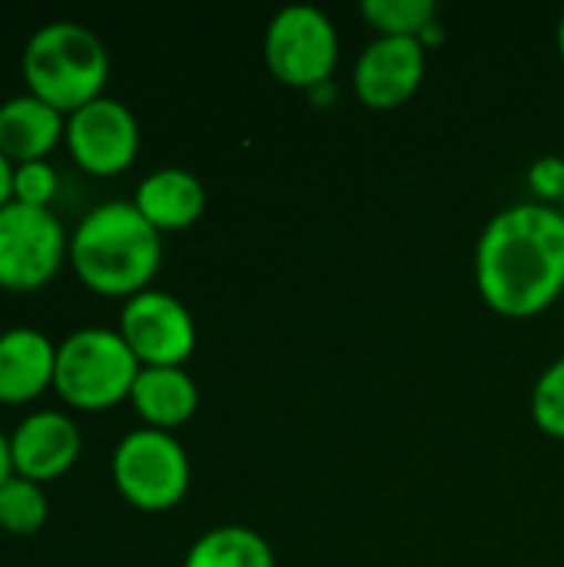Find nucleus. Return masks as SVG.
<instances>
[{
  "instance_id": "nucleus-6",
  "label": "nucleus",
  "mask_w": 564,
  "mask_h": 567,
  "mask_svg": "<svg viewBox=\"0 0 564 567\" xmlns=\"http://www.w3.org/2000/svg\"><path fill=\"white\" fill-rule=\"evenodd\" d=\"M263 60L283 86L312 93L316 86L332 83L339 30L326 10L312 3H289L266 27Z\"/></svg>"
},
{
  "instance_id": "nucleus-20",
  "label": "nucleus",
  "mask_w": 564,
  "mask_h": 567,
  "mask_svg": "<svg viewBox=\"0 0 564 567\" xmlns=\"http://www.w3.org/2000/svg\"><path fill=\"white\" fill-rule=\"evenodd\" d=\"M57 189H60V176L47 159L13 166V203L50 209V203L57 199Z\"/></svg>"
},
{
  "instance_id": "nucleus-23",
  "label": "nucleus",
  "mask_w": 564,
  "mask_h": 567,
  "mask_svg": "<svg viewBox=\"0 0 564 567\" xmlns=\"http://www.w3.org/2000/svg\"><path fill=\"white\" fill-rule=\"evenodd\" d=\"M13 475V462H10V435L0 432V485Z\"/></svg>"
},
{
  "instance_id": "nucleus-13",
  "label": "nucleus",
  "mask_w": 564,
  "mask_h": 567,
  "mask_svg": "<svg viewBox=\"0 0 564 567\" xmlns=\"http://www.w3.org/2000/svg\"><path fill=\"white\" fill-rule=\"evenodd\" d=\"M133 206L156 233H180L196 226L199 216L206 213V189L199 176H193L189 169L163 166L140 179Z\"/></svg>"
},
{
  "instance_id": "nucleus-15",
  "label": "nucleus",
  "mask_w": 564,
  "mask_h": 567,
  "mask_svg": "<svg viewBox=\"0 0 564 567\" xmlns=\"http://www.w3.org/2000/svg\"><path fill=\"white\" fill-rule=\"evenodd\" d=\"M130 405L146 429L173 432L196 415L199 389L183 365H150L140 369L130 392Z\"/></svg>"
},
{
  "instance_id": "nucleus-24",
  "label": "nucleus",
  "mask_w": 564,
  "mask_h": 567,
  "mask_svg": "<svg viewBox=\"0 0 564 567\" xmlns=\"http://www.w3.org/2000/svg\"><path fill=\"white\" fill-rule=\"evenodd\" d=\"M555 37H558V53H562L564 60V13L558 17V33H555Z\"/></svg>"
},
{
  "instance_id": "nucleus-21",
  "label": "nucleus",
  "mask_w": 564,
  "mask_h": 567,
  "mask_svg": "<svg viewBox=\"0 0 564 567\" xmlns=\"http://www.w3.org/2000/svg\"><path fill=\"white\" fill-rule=\"evenodd\" d=\"M529 189L535 193V203L555 206L564 199V159L562 156H542L529 169Z\"/></svg>"
},
{
  "instance_id": "nucleus-2",
  "label": "nucleus",
  "mask_w": 564,
  "mask_h": 567,
  "mask_svg": "<svg viewBox=\"0 0 564 567\" xmlns=\"http://www.w3.org/2000/svg\"><path fill=\"white\" fill-rule=\"evenodd\" d=\"M160 236L133 199H110L93 206L70 233V266L90 292L126 302L156 279L163 266Z\"/></svg>"
},
{
  "instance_id": "nucleus-19",
  "label": "nucleus",
  "mask_w": 564,
  "mask_h": 567,
  "mask_svg": "<svg viewBox=\"0 0 564 567\" xmlns=\"http://www.w3.org/2000/svg\"><path fill=\"white\" fill-rule=\"evenodd\" d=\"M532 419L548 435L564 442V355L555 359L532 389Z\"/></svg>"
},
{
  "instance_id": "nucleus-10",
  "label": "nucleus",
  "mask_w": 564,
  "mask_h": 567,
  "mask_svg": "<svg viewBox=\"0 0 564 567\" xmlns=\"http://www.w3.org/2000/svg\"><path fill=\"white\" fill-rule=\"evenodd\" d=\"M429 66V47L416 37H376L352 66V90L362 106L389 113L406 106Z\"/></svg>"
},
{
  "instance_id": "nucleus-3",
  "label": "nucleus",
  "mask_w": 564,
  "mask_h": 567,
  "mask_svg": "<svg viewBox=\"0 0 564 567\" xmlns=\"http://www.w3.org/2000/svg\"><path fill=\"white\" fill-rule=\"evenodd\" d=\"M20 66L27 93L40 96L63 116L103 96L110 80V53L103 40L76 20L43 23L27 40Z\"/></svg>"
},
{
  "instance_id": "nucleus-7",
  "label": "nucleus",
  "mask_w": 564,
  "mask_h": 567,
  "mask_svg": "<svg viewBox=\"0 0 564 567\" xmlns=\"http://www.w3.org/2000/svg\"><path fill=\"white\" fill-rule=\"evenodd\" d=\"M70 259V236L53 209L7 203L0 209V289L37 292Z\"/></svg>"
},
{
  "instance_id": "nucleus-8",
  "label": "nucleus",
  "mask_w": 564,
  "mask_h": 567,
  "mask_svg": "<svg viewBox=\"0 0 564 567\" xmlns=\"http://www.w3.org/2000/svg\"><path fill=\"white\" fill-rule=\"evenodd\" d=\"M123 342L143 369L150 365H186L196 352L193 312L163 289H143L123 302L120 329Z\"/></svg>"
},
{
  "instance_id": "nucleus-9",
  "label": "nucleus",
  "mask_w": 564,
  "mask_h": 567,
  "mask_svg": "<svg viewBox=\"0 0 564 567\" xmlns=\"http://www.w3.org/2000/svg\"><path fill=\"white\" fill-rule=\"evenodd\" d=\"M63 143L90 176H120L140 153V123L123 100L96 96L66 116Z\"/></svg>"
},
{
  "instance_id": "nucleus-25",
  "label": "nucleus",
  "mask_w": 564,
  "mask_h": 567,
  "mask_svg": "<svg viewBox=\"0 0 564 567\" xmlns=\"http://www.w3.org/2000/svg\"><path fill=\"white\" fill-rule=\"evenodd\" d=\"M558 213H562V216H564V199H562V203H558Z\"/></svg>"
},
{
  "instance_id": "nucleus-1",
  "label": "nucleus",
  "mask_w": 564,
  "mask_h": 567,
  "mask_svg": "<svg viewBox=\"0 0 564 567\" xmlns=\"http://www.w3.org/2000/svg\"><path fill=\"white\" fill-rule=\"evenodd\" d=\"M475 286L505 319H535L564 292V216L555 206L499 209L475 243Z\"/></svg>"
},
{
  "instance_id": "nucleus-5",
  "label": "nucleus",
  "mask_w": 564,
  "mask_h": 567,
  "mask_svg": "<svg viewBox=\"0 0 564 567\" xmlns=\"http://www.w3.org/2000/svg\"><path fill=\"white\" fill-rule=\"evenodd\" d=\"M110 475L126 505L146 515H160L186 498L193 468L173 432L143 425L120 439L110 458Z\"/></svg>"
},
{
  "instance_id": "nucleus-12",
  "label": "nucleus",
  "mask_w": 564,
  "mask_h": 567,
  "mask_svg": "<svg viewBox=\"0 0 564 567\" xmlns=\"http://www.w3.org/2000/svg\"><path fill=\"white\" fill-rule=\"evenodd\" d=\"M57 346L30 326L0 332V405H27L53 385Z\"/></svg>"
},
{
  "instance_id": "nucleus-11",
  "label": "nucleus",
  "mask_w": 564,
  "mask_h": 567,
  "mask_svg": "<svg viewBox=\"0 0 564 567\" xmlns=\"http://www.w3.org/2000/svg\"><path fill=\"white\" fill-rule=\"evenodd\" d=\"M83 452V435L66 412L40 409L27 415L10 435V462L13 475L30 478L37 485L63 478Z\"/></svg>"
},
{
  "instance_id": "nucleus-14",
  "label": "nucleus",
  "mask_w": 564,
  "mask_h": 567,
  "mask_svg": "<svg viewBox=\"0 0 564 567\" xmlns=\"http://www.w3.org/2000/svg\"><path fill=\"white\" fill-rule=\"evenodd\" d=\"M66 133V116L33 93H17L0 103V153L17 163L43 159Z\"/></svg>"
},
{
  "instance_id": "nucleus-16",
  "label": "nucleus",
  "mask_w": 564,
  "mask_h": 567,
  "mask_svg": "<svg viewBox=\"0 0 564 567\" xmlns=\"http://www.w3.org/2000/svg\"><path fill=\"white\" fill-rule=\"evenodd\" d=\"M183 567H276V555L259 532L246 525H219L189 545Z\"/></svg>"
},
{
  "instance_id": "nucleus-4",
  "label": "nucleus",
  "mask_w": 564,
  "mask_h": 567,
  "mask_svg": "<svg viewBox=\"0 0 564 567\" xmlns=\"http://www.w3.org/2000/svg\"><path fill=\"white\" fill-rule=\"evenodd\" d=\"M140 362L116 329L86 326L57 342V395L80 412H106L130 402Z\"/></svg>"
},
{
  "instance_id": "nucleus-18",
  "label": "nucleus",
  "mask_w": 564,
  "mask_h": 567,
  "mask_svg": "<svg viewBox=\"0 0 564 567\" xmlns=\"http://www.w3.org/2000/svg\"><path fill=\"white\" fill-rule=\"evenodd\" d=\"M47 518H50V502L43 485L20 475H10L0 485V528L7 535L30 538L47 525Z\"/></svg>"
},
{
  "instance_id": "nucleus-22",
  "label": "nucleus",
  "mask_w": 564,
  "mask_h": 567,
  "mask_svg": "<svg viewBox=\"0 0 564 567\" xmlns=\"http://www.w3.org/2000/svg\"><path fill=\"white\" fill-rule=\"evenodd\" d=\"M13 203V163L0 153V209Z\"/></svg>"
},
{
  "instance_id": "nucleus-17",
  "label": "nucleus",
  "mask_w": 564,
  "mask_h": 567,
  "mask_svg": "<svg viewBox=\"0 0 564 567\" xmlns=\"http://www.w3.org/2000/svg\"><path fill=\"white\" fill-rule=\"evenodd\" d=\"M359 13L376 37H416L422 40L439 23L435 0H362Z\"/></svg>"
}]
</instances>
